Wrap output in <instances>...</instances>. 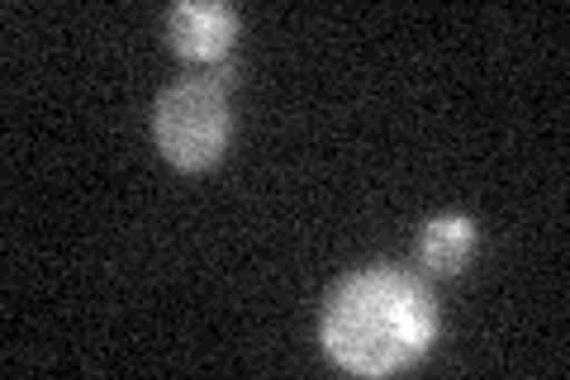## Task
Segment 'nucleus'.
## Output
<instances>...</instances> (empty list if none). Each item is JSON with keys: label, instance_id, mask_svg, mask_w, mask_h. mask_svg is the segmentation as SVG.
<instances>
[{"label": "nucleus", "instance_id": "1", "mask_svg": "<svg viewBox=\"0 0 570 380\" xmlns=\"http://www.w3.org/2000/svg\"><path fill=\"white\" fill-rule=\"evenodd\" d=\"M438 338V304L419 276L400 266H366L337 281L324 304V352L343 371H404Z\"/></svg>", "mask_w": 570, "mask_h": 380}, {"label": "nucleus", "instance_id": "2", "mask_svg": "<svg viewBox=\"0 0 570 380\" xmlns=\"http://www.w3.org/2000/svg\"><path fill=\"white\" fill-rule=\"evenodd\" d=\"M157 148L176 167H214L228 143V100L214 77H186L157 96L153 110Z\"/></svg>", "mask_w": 570, "mask_h": 380}, {"label": "nucleus", "instance_id": "3", "mask_svg": "<svg viewBox=\"0 0 570 380\" xmlns=\"http://www.w3.org/2000/svg\"><path fill=\"white\" fill-rule=\"evenodd\" d=\"M238 33V10L219 0H181L167 14V39L190 62H219Z\"/></svg>", "mask_w": 570, "mask_h": 380}, {"label": "nucleus", "instance_id": "4", "mask_svg": "<svg viewBox=\"0 0 570 380\" xmlns=\"http://www.w3.org/2000/svg\"><path fill=\"white\" fill-rule=\"evenodd\" d=\"M475 243H480V233H475V224L466 220V214H448V220H433L423 228L419 262L433 271V276H456V271L471 262Z\"/></svg>", "mask_w": 570, "mask_h": 380}]
</instances>
